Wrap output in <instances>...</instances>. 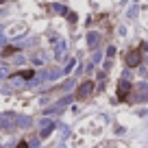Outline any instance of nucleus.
I'll return each mask as SVG.
<instances>
[{
  "label": "nucleus",
  "mask_w": 148,
  "mask_h": 148,
  "mask_svg": "<svg viewBox=\"0 0 148 148\" xmlns=\"http://www.w3.org/2000/svg\"><path fill=\"white\" fill-rule=\"evenodd\" d=\"M2 42H5V37H2V33H0V44H2Z\"/></svg>",
  "instance_id": "nucleus-14"
},
{
  "label": "nucleus",
  "mask_w": 148,
  "mask_h": 148,
  "mask_svg": "<svg viewBox=\"0 0 148 148\" xmlns=\"http://www.w3.org/2000/svg\"><path fill=\"white\" fill-rule=\"evenodd\" d=\"M50 39H52V44H55V55H57V59H61V55L65 52V42L61 39L59 35H50Z\"/></svg>",
  "instance_id": "nucleus-5"
},
{
  "label": "nucleus",
  "mask_w": 148,
  "mask_h": 148,
  "mask_svg": "<svg viewBox=\"0 0 148 148\" xmlns=\"http://www.w3.org/2000/svg\"><path fill=\"white\" fill-rule=\"evenodd\" d=\"M52 129H55V124H52L50 120H44V126H42V133H39V137H48V135L52 133Z\"/></svg>",
  "instance_id": "nucleus-7"
},
{
  "label": "nucleus",
  "mask_w": 148,
  "mask_h": 148,
  "mask_svg": "<svg viewBox=\"0 0 148 148\" xmlns=\"http://www.w3.org/2000/svg\"><path fill=\"white\" fill-rule=\"evenodd\" d=\"M13 52H15V48H13V46H11V48H7V50H5V57H9V55H13Z\"/></svg>",
  "instance_id": "nucleus-11"
},
{
  "label": "nucleus",
  "mask_w": 148,
  "mask_h": 148,
  "mask_svg": "<svg viewBox=\"0 0 148 148\" xmlns=\"http://www.w3.org/2000/svg\"><path fill=\"white\" fill-rule=\"evenodd\" d=\"M74 65H76V63H74V61H70V63H68V65H65V72H70V70H72V68H74Z\"/></svg>",
  "instance_id": "nucleus-13"
},
{
  "label": "nucleus",
  "mask_w": 148,
  "mask_h": 148,
  "mask_svg": "<svg viewBox=\"0 0 148 148\" xmlns=\"http://www.w3.org/2000/svg\"><path fill=\"white\" fill-rule=\"evenodd\" d=\"M15 148H31V146H28V142H20Z\"/></svg>",
  "instance_id": "nucleus-12"
},
{
  "label": "nucleus",
  "mask_w": 148,
  "mask_h": 148,
  "mask_svg": "<svg viewBox=\"0 0 148 148\" xmlns=\"http://www.w3.org/2000/svg\"><path fill=\"white\" fill-rule=\"evenodd\" d=\"M94 92H96V83H94V81H85V83H81L79 89H76V98H79V100H87V98L94 96Z\"/></svg>",
  "instance_id": "nucleus-1"
},
{
  "label": "nucleus",
  "mask_w": 148,
  "mask_h": 148,
  "mask_svg": "<svg viewBox=\"0 0 148 148\" xmlns=\"http://www.w3.org/2000/svg\"><path fill=\"white\" fill-rule=\"evenodd\" d=\"M96 42H98V37H96V33L92 31V33H89V46L94 48V46H96Z\"/></svg>",
  "instance_id": "nucleus-9"
},
{
  "label": "nucleus",
  "mask_w": 148,
  "mask_h": 148,
  "mask_svg": "<svg viewBox=\"0 0 148 148\" xmlns=\"http://www.w3.org/2000/svg\"><path fill=\"white\" fill-rule=\"evenodd\" d=\"M15 124V116L11 113H0V129H11Z\"/></svg>",
  "instance_id": "nucleus-6"
},
{
  "label": "nucleus",
  "mask_w": 148,
  "mask_h": 148,
  "mask_svg": "<svg viewBox=\"0 0 148 148\" xmlns=\"http://www.w3.org/2000/svg\"><path fill=\"white\" fill-rule=\"evenodd\" d=\"M131 96H135L137 102L148 100V83H137L133 89H131Z\"/></svg>",
  "instance_id": "nucleus-3"
},
{
  "label": "nucleus",
  "mask_w": 148,
  "mask_h": 148,
  "mask_svg": "<svg viewBox=\"0 0 148 148\" xmlns=\"http://www.w3.org/2000/svg\"><path fill=\"white\" fill-rule=\"evenodd\" d=\"M7 74H9V68H7V65H0V79H5Z\"/></svg>",
  "instance_id": "nucleus-10"
},
{
  "label": "nucleus",
  "mask_w": 148,
  "mask_h": 148,
  "mask_svg": "<svg viewBox=\"0 0 148 148\" xmlns=\"http://www.w3.org/2000/svg\"><path fill=\"white\" fill-rule=\"evenodd\" d=\"M131 89H133V83H129V81H120V83H118V100H129Z\"/></svg>",
  "instance_id": "nucleus-4"
},
{
  "label": "nucleus",
  "mask_w": 148,
  "mask_h": 148,
  "mask_svg": "<svg viewBox=\"0 0 148 148\" xmlns=\"http://www.w3.org/2000/svg\"><path fill=\"white\" fill-rule=\"evenodd\" d=\"M50 9L57 11L59 15H65V13H68V11H65V7H61V5H50Z\"/></svg>",
  "instance_id": "nucleus-8"
},
{
  "label": "nucleus",
  "mask_w": 148,
  "mask_h": 148,
  "mask_svg": "<svg viewBox=\"0 0 148 148\" xmlns=\"http://www.w3.org/2000/svg\"><path fill=\"white\" fill-rule=\"evenodd\" d=\"M124 61H126L129 68H137V65L142 63V50H139V48H131V50L126 52Z\"/></svg>",
  "instance_id": "nucleus-2"
}]
</instances>
